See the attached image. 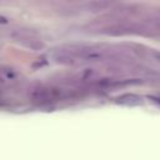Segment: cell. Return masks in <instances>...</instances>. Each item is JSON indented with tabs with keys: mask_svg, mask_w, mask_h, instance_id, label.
Listing matches in <instances>:
<instances>
[{
	"mask_svg": "<svg viewBox=\"0 0 160 160\" xmlns=\"http://www.w3.org/2000/svg\"><path fill=\"white\" fill-rule=\"evenodd\" d=\"M30 96L34 100H50L52 98V92L46 88H36L31 90Z\"/></svg>",
	"mask_w": 160,
	"mask_h": 160,
	"instance_id": "2",
	"label": "cell"
},
{
	"mask_svg": "<svg viewBox=\"0 0 160 160\" xmlns=\"http://www.w3.org/2000/svg\"><path fill=\"white\" fill-rule=\"evenodd\" d=\"M0 79L2 81H11L16 79V71L12 69H8V68H1L0 69Z\"/></svg>",
	"mask_w": 160,
	"mask_h": 160,
	"instance_id": "4",
	"label": "cell"
},
{
	"mask_svg": "<svg viewBox=\"0 0 160 160\" xmlns=\"http://www.w3.org/2000/svg\"><path fill=\"white\" fill-rule=\"evenodd\" d=\"M6 22H8V18H5V16L0 15V25H2V24H6Z\"/></svg>",
	"mask_w": 160,
	"mask_h": 160,
	"instance_id": "5",
	"label": "cell"
},
{
	"mask_svg": "<svg viewBox=\"0 0 160 160\" xmlns=\"http://www.w3.org/2000/svg\"><path fill=\"white\" fill-rule=\"evenodd\" d=\"M118 104H125V105H138L141 104V98L135 94H126L115 100Z\"/></svg>",
	"mask_w": 160,
	"mask_h": 160,
	"instance_id": "3",
	"label": "cell"
},
{
	"mask_svg": "<svg viewBox=\"0 0 160 160\" xmlns=\"http://www.w3.org/2000/svg\"><path fill=\"white\" fill-rule=\"evenodd\" d=\"M158 58H159V60H160V55H158Z\"/></svg>",
	"mask_w": 160,
	"mask_h": 160,
	"instance_id": "6",
	"label": "cell"
},
{
	"mask_svg": "<svg viewBox=\"0 0 160 160\" xmlns=\"http://www.w3.org/2000/svg\"><path fill=\"white\" fill-rule=\"evenodd\" d=\"M18 41H19L22 46L30 48V49H32V50H40V49L42 48V44H41L38 39L31 38V36H25V35H22V36H20V38H18Z\"/></svg>",
	"mask_w": 160,
	"mask_h": 160,
	"instance_id": "1",
	"label": "cell"
}]
</instances>
